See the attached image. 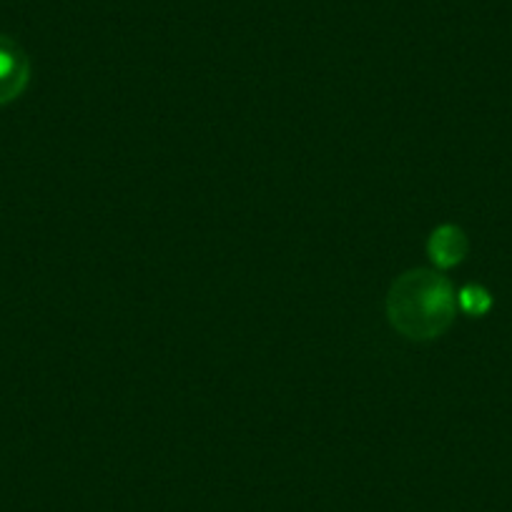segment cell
<instances>
[{
    "instance_id": "1",
    "label": "cell",
    "mask_w": 512,
    "mask_h": 512,
    "mask_svg": "<svg viewBox=\"0 0 512 512\" xmlns=\"http://www.w3.org/2000/svg\"><path fill=\"white\" fill-rule=\"evenodd\" d=\"M387 317L392 327L412 342L442 337L457 317L455 287L432 269H412L392 284Z\"/></svg>"
},
{
    "instance_id": "2",
    "label": "cell",
    "mask_w": 512,
    "mask_h": 512,
    "mask_svg": "<svg viewBox=\"0 0 512 512\" xmlns=\"http://www.w3.org/2000/svg\"><path fill=\"white\" fill-rule=\"evenodd\" d=\"M28 81H31L28 56L16 41L0 36V106L16 101L26 91Z\"/></svg>"
},
{
    "instance_id": "3",
    "label": "cell",
    "mask_w": 512,
    "mask_h": 512,
    "mask_svg": "<svg viewBox=\"0 0 512 512\" xmlns=\"http://www.w3.org/2000/svg\"><path fill=\"white\" fill-rule=\"evenodd\" d=\"M470 251V241L467 234L455 224H445L440 229L432 231L430 244H427V254H430L432 264L437 269H452L462 264V259Z\"/></svg>"
},
{
    "instance_id": "4",
    "label": "cell",
    "mask_w": 512,
    "mask_h": 512,
    "mask_svg": "<svg viewBox=\"0 0 512 512\" xmlns=\"http://www.w3.org/2000/svg\"><path fill=\"white\" fill-rule=\"evenodd\" d=\"M457 307L467 314V317H485L492 309V294L480 284H467L457 292Z\"/></svg>"
}]
</instances>
